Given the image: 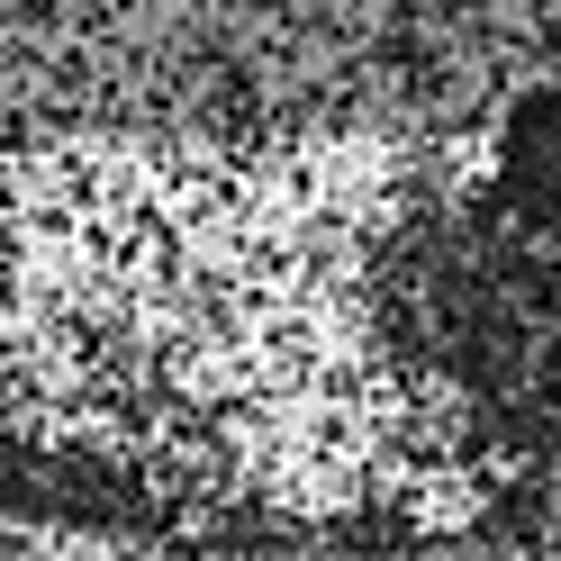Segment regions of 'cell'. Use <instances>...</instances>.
Instances as JSON below:
<instances>
[{"instance_id": "6da1fadb", "label": "cell", "mask_w": 561, "mask_h": 561, "mask_svg": "<svg viewBox=\"0 0 561 561\" xmlns=\"http://www.w3.org/2000/svg\"><path fill=\"white\" fill-rule=\"evenodd\" d=\"M100 561H146V552H100Z\"/></svg>"}]
</instances>
